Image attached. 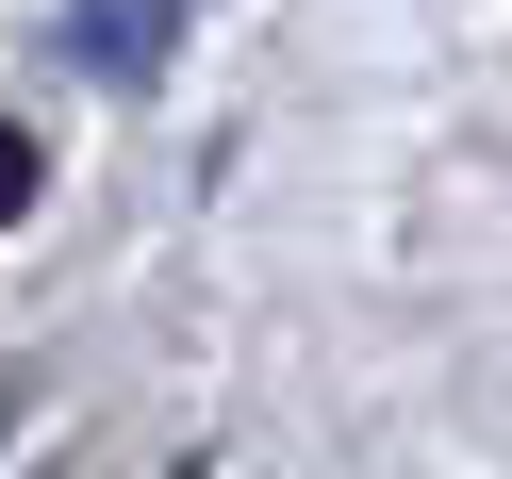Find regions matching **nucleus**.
I'll use <instances>...</instances> for the list:
<instances>
[{
    "mask_svg": "<svg viewBox=\"0 0 512 479\" xmlns=\"http://www.w3.org/2000/svg\"><path fill=\"white\" fill-rule=\"evenodd\" d=\"M0 215H34V133L0 116Z\"/></svg>",
    "mask_w": 512,
    "mask_h": 479,
    "instance_id": "nucleus-1",
    "label": "nucleus"
}]
</instances>
